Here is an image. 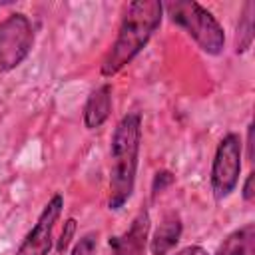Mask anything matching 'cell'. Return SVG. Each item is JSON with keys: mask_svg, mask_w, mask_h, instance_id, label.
<instances>
[{"mask_svg": "<svg viewBox=\"0 0 255 255\" xmlns=\"http://www.w3.org/2000/svg\"><path fill=\"white\" fill-rule=\"evenodd\" d=\"M163 18V4L159 0H135L126 4L118 36L102 60L100 72L106 78L122 72L151 40Z\"/></svg>", "mask_w": 255, "mask_h": 255, "instance_id": "obj_1", "label": "cell"}, {"mask_svg": "<svg viewBox=\"0 0 255 255\" xmlns=\"http://www.w3.org/2000/svg\"><path fill=\"white\" fill-rule=\"evenodd\" d=\"M139 143H141V116L137 112L126 114L112 135L110 141V197L108 207L122 209L133 193L137 163H139Z\"/></svg>", "mask_w": 255, "mask_h": 255, "instance_id": "obj_2", "label": "cell"}, {"mask_svg": "<svg viewBox=\"0 0 255 255\" xmlns=\"http://www.w3.org/2000/svg\"><path fill=\"white\" fill-rule=\"evenodd\" d=\"M163 8L167 10L171 22L181 26L205 54L217 56L223 52L225 32L207 8L193 0H175L165 4Z\"/></svg>", "mask_w": 255, "mask_h": 255, "instance_id": "obj_3", "label": "cell"}, {"mask_svg": "<svg viewBox=\"0 0 255 255\" xmlns=\"http://www.w3.org/2000/svg\"><path fill=\"white\" fill-rule=\"evenodd\" d=\"M34 46V30L26 14L14 12L0 22V70L18 68Z\"/></svg>", "mask_w": 255, "mask_h": 255, "instance_id": "obj_4", "label": "cell"}, {"mask_svg": "<svg viewBox=\"0 0 255 255\" xmlns=\"http://www.w3.org/2000/svg\"><path fill=\"white\" fill-rule=\"evenodd\" d=\"M243 143L237 133H227L217 143L211 163V191L215 199H225L237 187L241 173Z\"/></svg>", "mask_w": 255, "mask_h": 255, "instance_id": "obj_5", "label": "cell"}, {"mask_svg": "<svg viewBox=\"0 0 255 255\" xmlns=\"http://www.w3.org/2000/svg\"><path fill=\"white\" fill-rule=\"evenodd\" d=\"M62 207H64V197L60 193H54L52 199L44 205L42 213L38 215V221L34 223V227L22 239L16 255H48L50 253L52 241H54L52 239L54 227L62 213Z\"/></svg>", "mask_w": 255, "mask_h": 255, "instance_id": "obj_6", "label": "cell"}, {"mask_svg": "<svg viewBox=\"0 0 255 255\" xmlns=\"http://www.w3.org/2000/svg\"><path fill=\"white\" fill-rule=\"evenodd\" d=\"M149 231V215L141 211L129 225V229L120 237H110V247L114 249V255H139L145 247Z\"/></svg>", "mask_w": 255, "mask_h": 255, "instance_id": "obj_7", "label": "cell"}, {"mask_svg": "<svg viewBox=\"0 0 255 255\" xmlns=\"http://www.w3.org/2000/svg\"><path fill=\"white\" fill-rule=\"evenodd\" d=\"M112 112V86L102 84L98 90H94L84 106V126L88 129H96L106 124Z\"/></svg>", "mask_w": 255, "mask_h": 255, "instance_id": "obj_8", "label": "cell"}, {"mask_svg": "<svg viewBox=\"0 0 255 255\" xmlns=\"http://www.w3.org/2000/svg\"><path fill=\"white\" fill-rule=\"evenodd\" d=\"M181 219L177 213H167L159 227L153 231L151 241H149V249L151 255H169V251L177 245L179 237H181Z\"/></svg>", "mask_w": 255, "mask_h": 255, "instance_id": "obj_9", "label": "cell"}, {"mask_svg": "<svg viewBox=\"0 0 255 255\" xmlns=\"http://www.w3.org/2000/svg\"><path fill=\"white\" fill-rule=\"evenodd\" d=\"M217 255H255V223L231 231L219 245Z\"/></svg>", "mask_w": 255, "mask_h": 255, "instance_id": "obj_10", "label": "cell"}, {"mask_svg": "<svg viewBox=\"0 0 255 255\" xmlns=\"http://www.w3.org/2000/svg\"><path fill=\"white\" fill-rule=\"evenodd\" d=\"M253 12H255V4L251 0L245 2L239 16V24H237V38H235L237 54L245 52L253 42Z\"/></svg>", "mask_w": 255, "mask_h": 255, "instance_id": "obj_11", "label": "cell"}, {"mask_svg": "<svg viewBox=\"0 0 255 255\" xmlns=\"http://www.w3.org/2000/svg\"><path fill=\"white\" fill-rule=\"evenodd\" d=\"M96 247H98V235L96 233H86L72 247L70 255H94L96 253Z\"/></svg>", "mask_w": 255, "mask_h": 255, "instance_id": "obj_12", "label": "cell"}, {"mask_svg": "<svg viewBox=\"0 0 255 255\" xmlns=\"http://www.w3.org/2000/svg\"><path fill=\"white\" fill-rule=\"evenodd\" d=\"M74 231H76V219H72V217H70V219L64 223L62 235H60V239H58V247H56V251H58V253H64V251L68 249V245H70V241H72Z\"/></svg>", "mask_w": 255, "mask_h": 255, "instance_id": "obj_13", "label": "cell"}, {"mask_svg": "<svg viewBox=\"0 0 255 255\" xmlns=\"http://www.w3.org/2000/svg\"><path fill=\"white\" fill-rule=\"evenodd\" d=\"M173 181V177H171V173L169 171H157L155 173V179H153V193H157V191H161L165 185H169Z\"/></svg>", "mask_w": 255, "mask_h": 255, "instance_id": "obj_14", "label": "cell"}, {"mask_svg": "<svg viewBox=\"0 0 255 255\" xmlns=\"http://www.w3.org/2000/svg\"><path fill=\"white\" fill-rule=\"evenodd\" d=\"M253 179H255V173H249L247 179H245V183H243V191H241V195H243V201H245V203H251V201L255 199Z\"/></svg>", "mask_w": 255, "mask_h": 255, "instance_id": "obj_15", "label": "cell"}, {"mask_svg": "<svg viewBox=\"0 0 255 255\" xmlns=\"http://www.w3.org/2000/svg\"><path fill=\"white\" fill-rule=\"evenodd\" d=\"M173 255H209V253L203 247H199V245H187V247L175 251Z\"/></svg>", "mask_w": 255, "mask_h": 255, "instance_id": "obj_16", "label": "cell"}, {"mask_svg": "<svg viewBox=\"0 0 255 255\" xmlns=\"http://www.w3.org/2000/svg\"><path fill=\"white\" fill-rule=\"evenodd\" d=\"M247 157L249 159H253V124H249V128H247Z\"/></svg>", "mask_w": 255, "mask_h": 255, "instance_id": "obj_17", "label": "cell"}]
</instances>
